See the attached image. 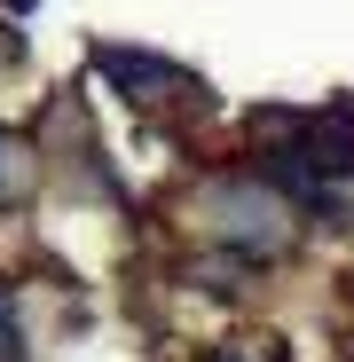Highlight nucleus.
Returning <instances> with one entry per match:
<instances>
[{
	"label": "nucleus",
	"mask_w": 354,
	"mask_h": 362,
	"mask_svg": "<svg viewBox=\"0 0 354 362\" xmlns=\"http://www.w3.org/2000/svg\"><path fill=\"white\" fill-rule=\"evenodd\" d=\"M16 173H24V165H16V150H8V142H0V197H8V189H16Z\"/></svg>",
	"instance_id": "obj_2"
},
{
	"label": "nucleus",
	"mask_w": 354,
	"mask_h": 362,
	"mask_svg": "<svg viewBox=\"0 0 354 362\" xmlns=\"http://www.w3.org/2000/svg\"><path fill=\"white\" fill-rule=\"evenodd\" d=\"M102 64H110V79L126 87V95H165V87H189L182 71H165V64H142V55H118V47L102 55Z\"/></svg>",
	"instance_id": "obj_1"
},
{
	"label": "nucleus",
	"mask_w": 354,
	"mask_h": 362,
	"mask_svg": "<svg viewBox=\"0 0 354 362\" xmlns=\"http://www.w3.org/2000/svg\"><path fill=\"white\" fill-rule=\"evenodd\" d=\"M220 362H236V354H220Z\"/></svg>",
	"instance_id": "obj_3"
}]
</instances>
